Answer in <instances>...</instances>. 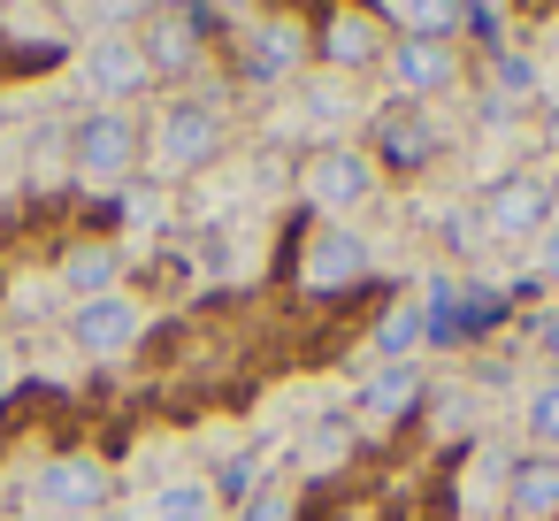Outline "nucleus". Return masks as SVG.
Returning a JSON list of instances; mask_svg holds the SVG:
<instances>
[{
  "label": "nucleus",
  "instance_id": "39448f33",
  "mask_svg": "<svg viewBox=\"0 0 559 521\" xmlns=\"http://www.w3.org/2000/svg\"><path fill=\"white\" fill-rule=\"evenodd\" d=\"M483 223L498 230V238H544L551 230V185L544 177H498L490 192H483Z\"/></svg>",
  "mask_w": 559,
  "mask_h": 521
},
{
  "label": "nucleus",
  "instance_id": "ddd939ff",
  "mask_svg": "<svg viewBox=\"0 0 559 521\" xmlns=\"http://www.w3.org/2000/svg\"><path fill=\"white\" fill-rule=\"evenodd\" d=\"M299 55H307V32H299V24H284V16H276V24H261V32H253V78H292V70H299Z\"/></svg>",
  "mask_w": 559,
  "mask_h": 521
},
{
  "label": "nucleus",
  "instance_id": "6ab92c4d",
  "mask_svg": "<svg viewBox=\"0 0 559 521\" xmlns=\"http://www.w3.org/2000/svg\"><path fill=\"white\" fill-rule=\"evenodd\" d=\"M162 521H207V483H177V490H162Z\"/></svg>",
  "mask_w": 559,
  "mask_h": 521
},
{
  "label": "nucleus",
  "instance_id": "dca6fc26",
  "mask_svg": "<svg viewBox=\"0 0 559 521\" xmlns=\"http://www.w3.org/2000/svg\"><path fill=\"white\" fill-rule=\"evenodd\" d=\"M360 406H368V414H406V406H414V368H406V360H391V368L360 391Z\"/></svg>",
  "mask_w": 559,
  "mask_h": 521
},
{
  "label": "nucleus",
  "instance_id": "4468645a",
  "mask_svg": "<svg viewBox=\"0 0 559 521\" xmlns=\"http://www.w3.org/2000/svg\"><path fill=\"white\" fill-rule=\"evenodd\" d=\"M383 9L406 24V39H452V32H460V16H467L460 0H383Z\"/></svg>",
  "mask_w": 559,
  "mask_h": 521
},
{
  "label": "nucleus",
  "instance_id": "9b49d317",
  "mask_svg": "<svg viewBox=\"0 0 559 521\" xmlns=\"http://www.w3.org/2000/svg\"><path fill=\"white\" fill-rule=\"evenodd\" d=\"M506 490H513V513H528V521L559 513V460H551V452H544V460H513Z\"/></svg>",
  "mask_w": 559,
  "mask_h": 521
},
{
  "label": "nucleus",
  "instance_id": "0eeeda50",
  "mask_svg": "<svg viewBox=\"0 0 559 521\" xmlns=\"http://www.w3.org/2000/svg\"><path fill=\"white\" fill-rule=\"evenodd\" d=\"M32 490H39V506H47V513H93V506L108 498V467L70 452V460H47Z\"/></svg>",
  "mask_w": 559,
  "mask_h": 521
},
{
  "label": "nucleus",
  "instance_id": "6e6552de",
  "mask_svg": "<svg viewBox=\"0 0 559 521\" xmlns=\"http://www.w3.org/2000/svg\"><path fill=\"white\" fill-rule=\"evenodd\" d=\"M452 78H460L452 39H399V47H391V85H399V93L429 100V93H444Z\"/></svg>",
  "mask_w": 559,
  "mask_h": 521
},
{
  "label": "nucleus",
  "instance_id": "a211bd4d",
  "mask_svg": "<svg viewBox=\"0 0 559 521\" xmlns=\"http://www.w3.org/2000/svg\"><path fill=\"white\" fill-rule=\"evenodd\" d=\"M528 437H536L544 452H559V383H544V391L528 399Z\"/></svg>",
  "mask_w": 559,
  "mask_h": 521
},
{
  "label": "nucleus",
  "instance_id": "7ed1b4c3",
  "mask_svg": "<svg viewBox=\"0 0 559 521\" xmlns=\"http://www.w3.org/2000/svg\"><path fill=\"white\" fill-rule=\"evenodd\" d=\"M215 146H223V116L207 100H169L162 108V123H154L162 169H200V162H215Z\"/></svg>",
  "mask_w": 559,
  "mask_h": 521
},
{
  "label": "nucleus",
  "instance_id": "393cba45",
  "mask_svg": "<svg viewBox=\"0 0 559 521\" xmlns=\"http://www.w3.org/2000/svg\"><path fill=\"white\" fill-rule=\"evenodd\" d=\"M544 139H551V154H559V108H551V123H544Z\"/></svg>",
  "mask_w": 559,
  "mask_h": 521
},
{
  "label": "nucleus",
  "instance_id": "2eb2a0df",
  "mask_svg": "<svg viewBox=\"0 0 559 521\" xmlns=\"http://www.w3.org/2000/svg\"><path fill=\"white\" fill-rule=\"evenodd\" d=\"M139 47H146V70H192V62H200V39H192V24H177V16H162Z\"/></svg>",
  "mask_w": 559,
  "mask_h": 521
},
{
  "label": "nucleus",
  "instance_id": "f8f14e48",
  "mask_svg": "<svg viewBox=\"0 0 559 521\" xmlns=\"http://www.w3.org/2000/svg\"><path fill=\"white\" fill-rule=\"evenodd\" d=\"M116 276H123V253L116 246H78L62 261V292H78V307L100 299V292H116Z\"/></svg>",
  "mask_w": 559,
  "mask_h": 521
},
{
  "label": "nucleus",
  "instance_id": "f257e3e1",
  "mask_svg": "<svg viewBox=\"0 0 559 521\" xmlns=\"http://www.w3.org/2000/svg\"><path fill=\"white\" fill-rule=\"evenodd\" d=\"M376 185H383V169H376L360 146H330V154H314V162H307V200H314L330 223L360 215V208L376 200Z\"/></svg>",
  "mask_w": 559,
  "mask_h": 521
},
{
  "label": "nucleus",
  "instance_id": "a878e982",
  "mask_svg": "<svg viewBox=\"0 0 559 521\" xmlns=\"http://www.w3.org/2000/svg\"><path fill=\"white\" fill-rule=\"evenodd\" d=\"M475 9H483V16H498V9H506V0H475Z\"/></svg>",
  "mask_w": 559,
  "mask_h": 521
},
{
  "label": "nucleus",
  "instance_id": "1a4fd4ad",
  "mask_svg": "<svg viewBox=\"0 0 559 521\" xmlns=\"http://www.w3.org/2000/svg\"><path fill=\"white\" fill-rule=\"evenodd\" d=\"M299 276H307L314 292H345V284H360V276H368V246H360L353 230H337V223H330V230L307 246V269H299Z\"/></svg>",
  "mask_w": 559,
  "mask_h": 521
},
{
  "label": "nucleus",
  "instance_id": "aec40b11",
  "mask_svg": "<svg viewBox=\"0 0 559 521\" xmlns=\"http://www.w3.org/2000/svg\"><path fill=\"white\" fill-rule=\"evenodd\" d=\"M498 85H506V93H536V62L506 55V62H498Z\"/></svg>",
  "mask_w": 559,
  "mask_h": 521
},
{
  "label": "nucleus",
  "instance_id": "f03ea898",
  "mask_svg": "<svg viewBox=\"0 0 559 521\" xmlns=\"http://www.w3.org/2000/svg\"><path fill=\"white\" fill-rule=\"evenodd\" d=\"M139 146H146V131H139L123 108H100V116L78 123V169H85L93 185L131 177V169H139Z\"/></svg>",
  "mask_w": 559,
  "mask_h": 521
},
{
  "label": "nucleus",
  "instance_id": "bb28decb",
  "mask_svg": "<svg viewBox=\"0 0 559 521\" xmlns=\"http://www.w3.org/2000/svg\"><path fill=\"white\" fill-rule=\"evenodd\" d=\"M207 521H215V513H207Z\"/></svg>",
  "mask_w": 559,
  "mask_h": 521
},
{
  "label": "nucleus",
  "instance_id": "5701e85b",
  "mask_svg": "<svg viewBox=\"0 0 559 521\" xmlns=\"http://www.w3.org/2000/svg\"><path fill=\"white\" fill-rule=\"evenodd\" d=\"M536 269H544V276H551V284H559V223H551V230H544V253H536Z\"/></svg>",
  "mask_w": 559,
  "mask_h": 521
},
{
  "label": "nucleus",
  "instance_id": "423d86ee",
  "mask_svg": "<svg viewBox=\"0 0 559 521\" xmlns=\"http://www.w3.org/2000/svg\"><path fill=\"white\" fill-rule=\"evenodd\" d=\"M139 330H146V315H139V299H123V292H100V299H85V307L70 315V338H78L93 360L131 353V345H139Z\"/></svg>",
  "mask_w": 559,
  "mask_h": 521
},
{
  "label": "nucleus",
  "instance_id": "f3484780",
  "mask_svg": "<svg viewBox=\"0 0 559 521\" xmlns=\"http://www.w3.org/2000/svg\"><path fill=\"white\" fill-rule=\"evenodd\" d=\"M421 338H429L421 307H391V315H383V330H376V345H383V353H399V360H406V353H414Z\"/></svg>",
  "mask_w": 559,
  "mask_h": 521
},
{
  "label": "nucleus",
  "instance_id": "412c9836",
  "mask_svg": "<svg viewBox=\"0 0 559 521\" xmlns=\"http://www.w3.org/2000/svg\"><path fill=\"white\" fill-rule=\"evenodd\" d=\"M238 521H292V498H284V490H261V498H253Z\"/></svg>",
  "mask_w": 559,
  "mask_h": 521
},
{
  "label": "nucleus",
  "instance_id": "20e7f679",
  "mask_svg": "<svg viewBox=\"0 0 559 521\" xmlns=\"http://www.w3.org/2000/svg\"><path fill=\"white\" fill-rule=\"evenodd\" d=\"M78 78H85V93L93 100H108V108H123L154 70H146V47L139 39H123V32H108V39H93L85 47V62H78Z\"/></svg>",
  "mask_w": 559,
  "mask_h": 521
},
{
  "label": "nucleus",
  "instance_id": "4be33fe9",
  "mask_svg": "<svg viewBox=\"0 0 559 521\" xmlns=\"http://www.w3.org/2000/svg\"><path fill=\"white\" fill-rule=\"evenodd\" d=\"M307 108H314V116H345V85H337V78H330V85H314V93H307Z\"/></svg>",
  "mask_w": 559,
  "mask_h": 521
},
{
  "label": "nucleus",
  "instance_id": "b1692460",
  "mask_svg": "<svg viewBox=\"0 0 559 521\" xmlns=\"http://www.w3.org/2000/svg\"><path fill=\"white\" fill-rule=\"evenodd\" d=\"M9 391H16V368H9V360H0V399H9Z\"/></svg>",
  "mask_w": 559,
  "mask_h": 521
},
{
  "label": "nucleus",
  "instance_id": "9d476101",
  "mask_svg": "<svg viewBox=\"0 0 559 521\" xmlns=\"http://www.w3.org/2000/svg\"><path fill=\"white\" fill-rule=\"evenodd\" d=\"M322 55H330V70H368V62L391 55V47H383V32H376V16L345 9V16H330V32H322Z\"/></svg>",
  "mask_w": 559,
  "mask_h": 521
}]
</instances>
